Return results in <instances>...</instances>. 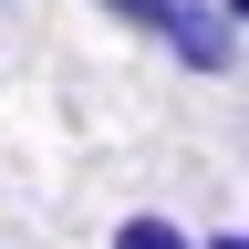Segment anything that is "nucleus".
I'll return each mask as SVG.
<instances>
[{
	"instance_id": "1",
	"label": "nucleus",
	"mask_w": 249,
	"mask_h": 249,
	"mask_svg": "<svg viewBox=\"0 0 249 249\" xmlns=\"http://www.w3.org/2000/svg\"><path fill=\"white\" fill-rule=\"evenodd\" d=\"M166 52L187 62V73H229V62H239V21H229V0H187V11L166 21Z\"/></svg>"
},
{
	"instance_id": "2",
	"label": "nucleus",
	"mask_w": 249,
	"mask_h": 249,
	"mask_svg": "<svg viewBox=\"0 0 249 249\" xmlns=\"http://www.w3.org/2000/svg\"><path fill=\"white\" fill-rule=\"evenodd\" d=\"M114 249H208V239H187L177 218H156V208H135V218H114Z\"/></svg>"
},
{
	"instance_id": "3",
	"label": "nucleus",
	"mask_w": 249,
	"mask_h": 249,
	"mask_svg": "<svg viewBox=\"0 0 249 249\" xmlns=\"http://www.w3.org/2000/svg\"><path fill=\"white\" fill-rule=\"evenodd\" d=\"M104 11H114L124 31H156V42H166V21L187 11V0H104Z\"/></svg>"
},
{
	"instance_id": "4",
	"label": "nucleus",
	"mask_w": 249,
	"mask_h": 249,
	"mask_svg": "<svg viewBox=\"0 0 249 249\" xmlns=\"http://www.w3.org/2000/svg\"><path fill=\"white\" fill-rule=\"evenodd\" d=\"M229 21H239V31H249V0H229Z\"/></svg>"
},
{
	"instance_id": "5",
	"label": "nucleus",
	"mask_w": 249,
	"mask_h": 249,
	"mask_svg": "<svg viewBox=\"0 0 249 249\" xmlns=\"http://www.w3.org/2000/svg\"><path fill=\"white\" fill-rule=\"evenodd\" d=\"M208 249H249V229H239V239H208Z\"/></svg>"
}]
</instances>
